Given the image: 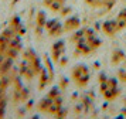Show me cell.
<instances>
[{
  "label": "cell",
  "instance_id": "cell-11",
  "mask_svg": "<svg viewBox=\"0 0 126 119\" xmlns=\"http://www.w3.org/2000/svg\"><path fill=\"white\" fill-rule=\"evenodd\" d=\"M64 3H65V0H44V4L48 9H51L52 11H60L63 9Z\"/></svg>",
  "mask_w": 126,
  "mask_h": 119
},
{
  "label": "cell",
  "instance_id": "cell-4",
  "mask_svg": "<svg viewBox=\"0 0 126 119\" xmlns=\"http://www.w3.org/2000/svg\"><path fill=\"white\" fill-rule=\"evenodd\" d=\"M99 86H101L102 95L108 101H113L115 98L119 95L118 84H116V79H113V78H105V77H102V81H99Z\"/></svg>",
  "mask_w": 126,
  "mask_h": 119
},
{
  "label": "cell",
  "instance_id": "cell-3",
  "mask_svg": "<svg viewBox=\"0 0 126 119\" xmlns=\"http://www.w3.org/2000/svg\"><path fill=\"white\" fill-rule=\"evenodd\" d=\"M38 108H40L41 112L58 115L60 116L61 109H63V101H61V95H60L57 88H52L48 92V95L41 99L40 103H38Z\"/></svg>",
  "mask_w": 126,
  "mask_h": 119
},
{
  "label": "cell",
  "instance_id": "cell-12",
  "mask_svg": "<svg viewBox=\"0 0 126 119\" xmlns=\"http://www.w3.org/2000/svg\"><path fill=\"white\" fill-rule=\"evenodd\" d=\"M78 27H79V18L78 17H71L65 21L64 31H72V30H77Z\"/></svg>",
  "mask_w": 126,
  "mask_h": 119
},
{
  "label": "cell",
  "instance_id": "cell-8",
  "mask_svg": "<svg viewBox=\"0 0 126 119\" xmlns=\"http://www.w3.org/2000/svg\"><path fill=\"white\" fill-rule=\"evenodd\" d=\"M6 92H7V82L0 81V118H3L4 109H6Z\"/></svg>",
  "mask_w": 126,
  "mask_h": 119
},
{
  "label": "cell",
  "instance_id": "cell-6",
  "mask_svg": "<svg viewBox=\"0 0 126 119\" xmlns=\"http://www.w3.org/2000/svg\"><path fill=\"white\" fill-rule=\"evenodd\" d=\"M102 30H103V33L108 34V35H115V34L118 33V31H120L122 28H120L118 20H116V18H112V20H108V21L103 23Z\"/></svg>",
  "mask_w": 126,
  "mask_h": 119
},
{
  "label": "cell",
  "instance_id": "cell-2",
  "mask_svg": "<svg viewBox=\"0 0 126 119\" xmlns=\"http://www.w3.org/2000/svg\"><path fill=\"white\" fill-rule=\"evenodd\" d=\"M40 60L33 50H27L23 54V61L20 64V74L26 79H33L41 72Z\"/></svg>",
  "mask_w": 126,
  "mask_h": 119
},
{
  "label": "cell",
  "instance_id": "cell-1",
  "mask_svg": "<svg viewBox=\"0 0 126 119\" xmlns=\"http://www.w3.org/2000/svg\"><path fill=\"white\" fill-rule=\"evenodd\" d=\"M75 52L78 55H86L92 52L94 50H96L101 41L96 37V34L94 33L89 28H85V30H81L79 33L75 35Z\"/></svg>",
  "mask_w": 126,
  "mask_h": 119
},
{
  "label": "cell",
  "instance_id": "cell-7",
  "mask_svg": "<svg viewBox=\"0 0 126 119\" xmlns=\"http://www.w3.org/2000/svg\"><path fill=\"white\" fill-rule=\"evenodd\" d=\"M46 30L48 31L50 35H55V37H58V35H61V34H63L64 27L57 21V20H51V21H48L46 24Z\"/></svg>",
  "mask_w": 126,
  "mask_h": 119
},
{
  "label": "cell",
  "instance_id": "cell-9",
  "mask_svg": "<svg viewBox=\"0 0 126 119\" xmlns=\"http://www.w3.org/2000/svg\"><path fill=\"white\" fill-rule=\"evenodd\" d=\"M64 52H65V47H64V41H58L52 45V58L55 62H60V60L63 58Z\"/></svg>",
  "mask_w": 126,
  "mask_h": 119
},
{
  "label": "cell",
  "instance_id": "cell-5",
  "mask_svg": "<svg viewBox=\"0 0 126 119\" xmlns=\"http://www.w3.org/2000/svg\"><path fill=\"white\" fill-rule=\"evenodd\" d=\"M72 79L78 86H86L89 81V69L84 64H78L72 68Z\"/></svg>",
  "mask_w": 126,
  "mask_h": 119
},
{
  "label": "cell",
  "instance_id": "cell-10",
  "mask_svg": "<svg viewBox=\"0 0 126 119\" xmlns=\"http://www.w3.org/2000/svg\"><path fill=\"white\" fill-rule=\"evenodd\" d=\"M86 4L92 7H110L115 4V0H85Z\"/></svg>",
  "mask_w": 126,
  "mask_h": 119
}]
</instances>
